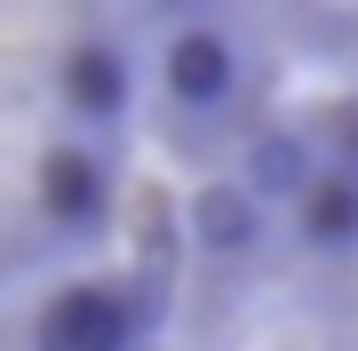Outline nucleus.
I'll return each mask as SVG.
<instances>
[{
	"label": "nucleus",
	"instance_id": "obj_1",
	"mask_svg": "<svg viewBox=\"0 0 358 351\" xmlns=\"http://www.w3.org/2000/svg\"><path fill=\"white\" fill-rule=\"evenodd\" d=\"M40 351H64V343H40ZM80 351H152V343H143L136 327H103V336H88Z\"/></svg>",
	"mask_w": 358,
	"mask_h": 351
}]
</instances>
